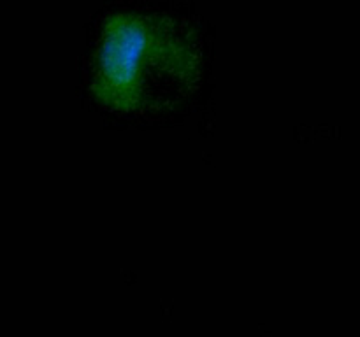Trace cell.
I'll return each mask as SVG.
<instances>
[{
	"mask_svg": "<svg viewBox=\"0 0 360 337\" xmlns=\"http://www.w3.org/2000/svg\"><path fill=\"white\" fill-rule=\"evenodd\" d=\"M199 72L197 39L172 18L122 13L102 28L94 83L97 93L115 107H160L188 91Z\"/></svg>",
	"mask_w": 360,
	"mask_h": 337,
	"instance_id": "cell-1",
	"label": "cell"
}]
</instances>
